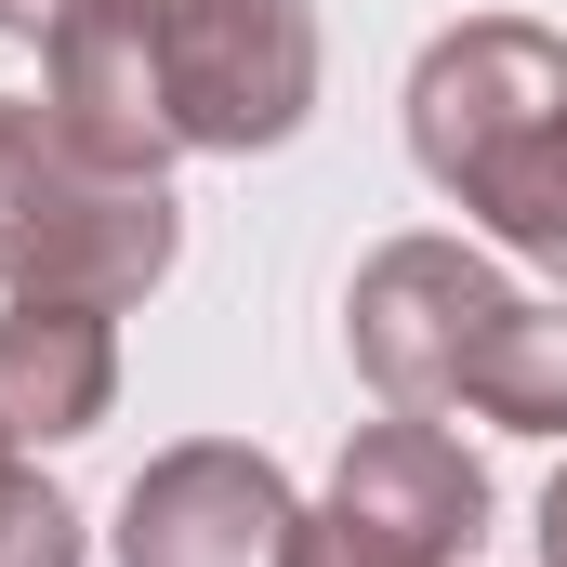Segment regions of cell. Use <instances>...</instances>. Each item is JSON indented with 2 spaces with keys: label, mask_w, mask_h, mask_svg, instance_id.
<instances>
[{
  "label": "cell",
  "mask_w": 567,
  "mask_h": 567,
  "mask_svg": "<svg viewBox=\"0 0 567 567\" xmlns=\"http://www.w3.org/2000/svg\"><path fill=\"white\" fill-rule=\"evenodd\" d=\"M410 158L528 265L567 278V40L475 13L410 66Z\"/></svg>",
  "instance_id": "6da1fadb"
},
{
  "label": "cell",
  "mask_w": 567,
  "mask_h": 567,
  "mask_svg": "<svg viewBox=\"0 0 567 567\" xmlns=\"http://www.w3.org/2000/svg\"><path fill=\"white\" fill-rule=\"evenodd\" d=\"M515 303H528V290L502 278L488 251H462V238H396V251H370V265H357L343 343H357V370H370V396H383V410L449 423V410H475V383H488V357H502Z\"/></svg>",
  "instance_id": "3957f363"
},
{
  "label": "cell",
  "mask_w": 567,
  "mask_h": 567,
  "mask_svg": "<svg viewBox=\"0 0 567 567\" xmlns=\"http://www.w3.org/2000/svg\"><path fill=\"white\" fill-rule=\"evenodd\" d=\"M475 410L515 423V435H567V303H515V330H502Z\"/></svg>",
  "instance_id": "9c48e42d"
},
{
  "label": "cell",
  "mask_w": 567,
  "mask_h": 567,
  "mask_svg": "<svg viewBox=\"0 0 567 567\" xmlns=\"http://www.w3.org/2000/svg\"><path fill=\"white\" fill-rule=\"evenodd\" d=\"M106 396H120V330H106V303L13 290V317H0V435H13V449H66V435L106 423Z\"/></svg>",
  "instance_id": "ba28073f"
},
{
  "label": "cell",
  "mask_w": 567,
  "mask_h": 567,
  "mask_svg": "<svg viewBox=\"0 0 567 567\" xmlns=\"http://www.w3.org/2000/svg\"><path fill=\"white\" fill-rule=\"evenodd\" d=\"M185 225L158 172H93L53 133V106H0V290H53V303H145L172 278Z\"/></svg>",
  "instance_id": "7a4b0ae2"
},
{
  "label": "cell",
  "mask_w": 567,
  "mask_h": 567,
  "mask_svg": "<svg viewBox=\"0 0 567 567\" xmlns=\"http://www.w3.org/2000/svg\"><path fill=\"white\" fill-rule=\"evenodd\" d=\"M145 40H158L172 133L212 158L290 145L317 106V13L303 0H145Z\"/></svg>",
  "instance_id": "277c9868"
},
{
  "label": "cell",
  "mask_w": 567,
  "mask_h": 567,
  "mask_svg": "<svg viewBox=\"0 0 567 567\" xmlns=\"http://www.w3.org/2000/svg\"><path fill=\"white\" fill-rule=\"evenodd\" d=\"M290 567H396V555H370L357 528H330V515H303V555H290Z\"/></svg>",
  "instance_id": "8fae6325"
},
{
  "label": "cell",
  "mask_w": 567,
  "mask_h": 567,
  "mask_svg": "<svg viewBox=\"0 0 567 567\" xmlns=\"http://www.w3.org/2000/svg\"><path fill=\"white\" fill-rule=\"evenodd\" d=\"M542 567H567V462H555V488H542Z\"/></svg>",
  "instance_id": "4fadbf2b"
},
{
  "label": "cell",
  "mask_w": 567,
  "mask_h": 567,
  "mask_svg": "<svg viewBox=\"0 0 567 567\" xmlns=\"http://www.w3.org/2000/svg\"><path fill=\"white\" fill-rule=\"evenodd\" d=\"M0 567H80V515L27 475L13 435H0Z\"/></svg>",
  "instance_id": "30bf717a"
},
{
  "label": "cell",
  "mask_w": 567,
  "mask_h": 567,
  "mask_svg": "<svg viewBox=\"0 0 567 567\" xmlns=\"http://www.w3.org/2000/svg\"><path fill=\"white\" fill-rule=\"evenodd\" d=\"M40 106L53 133L80 145L93 172H172L185 133H172V93H158V40H145V0H80L53 40H40Z\"/></svg>",
  "instance_id": "52a82bcc"
},
{
  "label": "cell",
  "mask_w": 567,
  "mask_h": 567,
  "mask_svg": "<svg viewBox=\"0 0 567 567\" xmlns=\"http://www.w3.org/2000/svg\"><path fill=\"white\" fill-rule=\"evenodd\" d=\"M330 528H357L370 555H396V567H462L488 542V475H475V449L449 423L383 410L330 462Z\"/></svg>",
  "instance_id": "8992f818"
},
{
  "label": "cell",
  "mask_w": 567,
  "mask_h": 567,
  "mask_svg": "<svg viewBox=\"0 0 567 567\" xmlns=\"http://www.w3.org/2000/svg\"><path fill=\"white\" fill-rule=\"evenodd\" d=\"M303 555V502L265 449H158L120 488V567H290Z\"/></svg>",
  "instance_id": "5b68a950"
},
{
  "label": "cell",
  "mask_w": 567,
  "mask_h": 567,
  "mask_svg": "<svg viewBox=\"0 0 567 567\" xmlns=\"http://www.w3.org/2000/svg\"><path fill=\"white\" fill-rule=\"evenodd\" d=\"M66 13H80V0H0V27H13V40H53Z\"/></svg>",
  "instance_id": "7c38bea8"
}]
</instances>
